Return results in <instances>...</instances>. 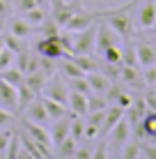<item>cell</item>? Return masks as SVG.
I'll use <instances>...</instances> for the list:
<instances>
[{
    "label": "cell",
    "mask_w": 156,
    "mask_h": 159,
    "mask_svg": "<svg viewBox=\"0 0 156 159\" xmlns=\"http://www.w3.org/2000/svg\"><path fill=\"white\" fill-rule=\"evenodd\" d=\"M9 35L19 37V39H28V37L32 35V23H28L23 16H21V19L9 21Z\"/></svg>",
    "instance_id": "22"
},
{
    "label": "cell",
    "mask_w": 156,
    "mask_h": 159,
    "mask_svg": "<svg viewBox=\"0 0 156 159\" xmlns=\"http://www.w3.org/2000/svg\"><path fill=\"white\" fill-rule=\"evenodd\" d=\"M145 102H147V108H149V111H156V92H149V95L145 97Z\"/></svg>",
    "instance_id": "48"
},
{
    "label": "cell",
    "mask_w": 156,
    "mask_h": 159,
    "mask_svg": "<svg viewBox=\"0 0 156 159\" xmlns=\"http://www.w3.org/2000/svg\"><path fill=\"white\" fill-rule=\"evenodd\" d=\"M71 60L83 69V74H90V72H96L99 69V62L92 53H83V56H71Z\"/></svg>",
    "instance_id": "24"
},
{
    "label": "cell",
    "mask_w": 156,
    "mask_h": 159,
    "mask_svg": "<svg viewBox=\"0 0 156 159\" xmlns=\"http://www.w3.org/2000/svg\"><path fill=\"white\" fill-rule=\"evenodd\" d=\"M32 7H39V5H37L35 0H16V9H19V12H28Z\"/></svg>",
    "instance_id": "45"
},
{
    "label": "cell",
    "mask_w": 156,
    "mask_h": 159,
    "mask_svg": "<svg viewBox=\"0 0 156 159\" xmlns=\"http://www.w3.org/2000/svg\"><path fill=\"white\" fill-rule=\"evenodd\" d=\"M96 19H99L96 14H92V12H85V9H78V12H76V14H71V19H69L67 23L62 25V30L78 32V30H83V28H87V25H92Z\"/></svg>",
    "instance_id": "7"
},
{
    "label": "cell",
    "mask_w": 156,
    "mask_h": 159,
    "mask_svg": "<svg viewBox=\"0 0 156 159\" xmlns=\"http://www.w3.org/2000/svg\"><path fill=\"white\" fill-rule=\"evenodd\" d=\"M140 157L156 159V145H152V143H147V145H140Z\"/></svg>",
    "instance_id": "43"
},
{
    "label": "cell",
    "mask_w": 156,
    "mask_h": 159,
    "mask_svg": "<svg viewBox=\"0 0 156 159\" xmlns=\"http://www.w3.org/2000/svg\"><path fill=\"white\" fill-rule=\"evenodd\" d=\"M64 58H67V60H62V65H60L64 79H78V76H85V74H83V69H80L78 65L71 60V56H64Z\"/></svg>",
    "instance_id": "27"
},
{
    "label": "cell",
    "mask_w": 156,
    "mask_h": 159,
    "mask_svg": "<svg viewBox=\"0 0 156 159\" xmlns=\"http://www.w3.org/2000/svg\"><path fill=\"white\" fill-rule=\"evenodd\" d=\"M0 104L9 111H16V88L0 79Z\"/></svg>",
    "instance_id": "19"
},
{
    "label": "cell",
    "mask_w": 156,
    "mask_h": 159,
    "mask_svg": "<svg viewBox=\"0 0 156 159\" xmlns=\"http://www.w3.org/2000/svg\"><path fill=\"white\" fill-rule=\"evenodd\" d=\"M92 152H94V148H92V145L78 143V148H76V155H74V159H92Z\"/></svg>",
    "instance_id": "40"
},
{
    "label": "cell",
    "mask_w": 156,
    "mask_h": 159,
    "mask_svg": "<svg viewBox=\"0 0 156 159\" xmlns=\"http://www.w3.org/2000/svg\"><path fill=\"white\" fill-rule=\"evenodd\" d=\"M124 118V108L117 106V104H112V108H106V118H103V125H101L99 129V136H108V131L115 127L120 120Z\"/></svg>",
    "instance_id": "16"
},
{
    "label": "cell",
    "mask_w": 156,
    "mask_h": 159,
    "mask_svg": "<svg viewBox=\"0 0 156 159\" xmlns=\"http://www.w3.org/2000/svg\"><path fill=\"white\" fill-rule=\"evenodd\" d=\"M41 102H44V106H46V113H48V118H62V116H67V106L60 102H53V99H48V97H41Z\"/></svg>",
    "instance_id": "26"
},
{
    "label": "cell",
    "mask_w": 156,
    "mask_h": 159,
    "mask_svg": "<svg viewBox=\"0 0 156 159\" xmlns=\"http://www.w3.org/2000/svg\"><path fill=\"white\" fill-rule=\"evenodd\" d=\"M149 30H152V32H154V37H156V21H154V25H152Z\"/></svg>",
    "instance_id": "52"
},
{
    "label": "cell",
    "mask_w": 156,
    "mask_h": 159,
    "mask_svg": "<svg viewBox=\"0 0 156 159\" xmlns=\"http://www.w3.org/2000/svg\"><path fill=\"white\" fill-rule=\"evenodd\" d=\"M133 5H136V0L126 2L124 7H120V9H106V12H96V16H103L106 23H108L110 28L117 32V37H124V39H129V37L133 35V30H136V23H133V19H131Z\"/></svg>",
    "instance_id": "1"
},
{
    "label": "cell",
    "mask_w": 156,
    "mask_h": 159,
    "mask_svg": "<svg viewBox=\"0 0 156 159\" xmlns=\"http://www.w3.org/2000/svg\"><path fill=\"white\" fill-rule=\"evenodd\" d=\"M112 44H117V32L110 28L108 23H96V39H94V51L96 56H99L101 51H106L108 46H112Z\"/></svg>",
    "instance_id": "6"
},
{
    "label": "cell",
    "mask_w": 156,
    "mask_h": 159,
    "mask_svg": "<svg viewBox=\"0 0 156 159\" xmlns=\"http://www.w3.org/2000/svg\"><path fill=\"white\" fill-rule=\"evenodd\" d=\"M103 157H108V143H101L99 148H94V152H92V159H103Z\"/></svg>",
    "instance_id": "47"
},
{
    "label": "cell",
    "mask_w": 156,
    "mask_h": 159,
    "mask_svg": "<svg viewBox=\"0 0 156 159\" xmlns=\"http://www.w3.org/2000/svg\"><path fill=\"white\" fill-rule=\"evenodd\" d=\"M35 97H37V95L30 90L28 85H25V81H23V83L16 88V111H23V108L28 106V104L35 99Z\"/></svg>",
    "instance_id": "23"
},
{
    "label": "cell",
    "mask_w": 156,
    "mask_h": 159,
    "mask_svg": "<svg viewBox=\"0 0 156 159\" xmlns=\"http://www.w3.org/2000/svg\"><path fill=\"white\" fill-rule=\"evenodd\" d=\"M46 79H48V76L41 72V69H35V72H30V74L23 76L25 85H28L35 95H41V90H44V85H46Z\"/></svg>",
    "instance_id": "21"
},
{
    "label": "cell",
    "mask_w": 156,
    "mask_h": 159,
    "mask_svg": "<svg viewBox=\"0 0 156 159\" xmlns=\"http://www.w3.org/2000/svg\"><path fill=\"white\" fill-rule=\"evenodd\" d=\"M156 21V0H145L138 9V16H136V25L140 30H149Z\"/></svg>",
    "instance_id": "8"
},
{
    "label": "cell",
    "mask_w": 156,
    "mask_h": 159,
    "mask_svg": "<svg viewBox=\"0 0 156 159\" xmlns=\"http://www.w3.org/2000/svg\"><path fill=\"white\" fill-rule=\"evenodd\" d=\"M41 95L48 97V99H53V102H60V104H64V106H67L69 85L53 74V76H48V79H46V85H44V90H41Z\"/></svg>",
    "instance_id": "4"
},
{
    "label": "cell",
    "mask_w": 156,
    "mask_h": 159,
    "mask_svg": "<svg viewBox=\"0 0 156 159\" xmlns=\"http://www.w3.org/2000/svg\"><path fill=\"white\" fill-rule=\"evenodd\" d=\"M120 157L122 159H138V157H140V141H133V143H131V139H129L126 143L122 145Z\"/></svg>",
    "instance_id": "32"
},
{
    "label": "cell",
    "mask_w": 156,
    "mask_h": 159,
    "mask_svg": "<svg viewBox=\"0 0 156 159\" xmlns=\"http://www.w3.org/2000/svg\"><path fill=\"white\" fill-rule=\"evenodd\" d=\"M136 58L138 67H152V65H156V48L147 42H140L136 46Z\"/></svg>",
    "instance_id": "17"
},
{
    "label": "cell",
    "mask_w": 156,
    "mask_h": 159,
    "mask_svg": "<svg viewBox=\"0 0 156 159\" xmlns=\"http://www.w3.org/2000/svg\"><path fill=\"white\" fill-rule=\"evenodd\" d=\"M5 46H7L9 51H14V53H21L25 48V44H23V39H19V37H14V35H5Z\"/></svg>",
    "instance_id": "37"
},
{
    "label": "cell",
    "mask_w": 156,
    "mask_h": 159,
    "mask_svg": "<svg viewBox=\"0 0 156 159\" xmlns=\"http://www.w3.org/2000/svg\"><path fill=\"white\" fill-rule=\"evenodd\" d=\"M108 106H110V102L106 99V95H96V92L87 95V113L90 111H106Z\"/></svg>",
    "instance_id": "28"
},
{
    "label": "cell",
    "mask_w": 156,
    "mask_h": 159,
    "mask_svg": "<svg viewBox=\"0 0 156 159\" xmlns=\"http://www.w3.org/2000/svg\"><path fill=\"white\" fill-rule=\"evenodd\" d=\"M67 111L71 113V116H80V118H83L85 113H87V95H83V92H76V90H69Z\"/></svg>",
    "instance_id": "12"
},
{
    "label": "cell",
    "mask_w": 156,
    "mask_h": 159,
    "mask_svg": "<svg viewBox=\"0 0 156 159\" xmlns=\"http://www.w3.org/2000/svg\"><path fill=\"white\" fill-rule=\"evenodd\" d=\"M145 83H156V65H152V67H145V74H142Z\"/></svg>",
    "instance_id": "44"
},
{
    "label": "cell",
    "mask_w": 156,
    "mask_h": 159,
    "mask_svg": "<svg viewBox=\"0 0 156 159\" xmlns=\"http://www.w3.org/2000/svg\"><path fill=\"white\" fill-rule=\"evenodd\" d=\"M69 125H71V116H62V118H55V125H53L51 129V143L55 148L57 143H62L64 139L69 136Z\"/></svg>",
    "instance_id": "13"
},
{
    "label": "cell",
    "mask_w": 156,
    "mask_h": 159,
    "mask_svg": "<svg viewBox=\"0 0 156 159\" xmlns=\"http://www.w3.org/2000/svg\"><path fill=\"white\" fill-rule=\"evenodd\" d=\"M23 113H25V120H30V122H39V125H44L48 122V113H46V106H44V102H41V97L37 95L35 99H32L28 106L23 108Z\"/></svg>",
    "instance_id": "9"
},
{
    "label": "cell",
    "mask_w": 156,
    "mask_h": 159,
    "mask_svg": "<svg viewBox=\"0 0 156 159\" xmlns=\"http://www.w3.org/2000/svg\"><path fill=\"white\" fill-rule=\"evenodd\" d=\"M57 32H60V25L53 19H44L39 23V37H53V35H57Z\"/></svg>",
    "instance_id": "33"
},
{
    "label": "cell",
    "mask_w": 156,
    "mask_h": 159,
    "mask_svg": "<svg viewBox=\"0 0 156 159\" xmlns=\"http://www.w3.org/2000/svg\"><path fill=\"white\" fill-rule=\"evenodd\" d=\"M2 48H5V35L0 32V51H2Z\"/></svg>",
    "instance_id": "50"
},
{
    "label": "cell",
    "mask_w": 156,
    "mask_h": 159,
    "mask_svg": "<svg viewBox=\"0 0 156 159\" xmlns=\"http://www.w3.org/2000/svg\"><path fill=\"white\" fill-rule=\"evenodd\" d=\"M129 139H131V125H129L126 118H122L120 122L108 131V148H112L115 152H120L122 145H124Z\"/></svg>",
    "instance_id": "5"
},
{
    "label": "cell",
    "mask_w": 156,
    "mask_h": 159,
    "mask_svg": "<svg viewBox=\"0 0 156 159\" xmlns=\"http://www.w3.org/2000/svg\"><path fill=\"white\" fill-rule=\"evenodd\" d=\"M140 129H142V139L156 141V111H145V116L140 118Z\"/></svg>",
    "instance_id": "18"
},
{
    "label": "cell",
    "mask_w": 156,
    "mask_h": 159,
    "mask_svg": "<svg viewBox=\"0 0 156 159\" xmlns=\"http://www.w3.org/2000/svg\"><path fill=\"white\" fill-rule=\"evenodd\" d=\"M12 122V111L5 106H0V127H7V125Z\"/></svg>",
    "instance_id": "46"
},
{
    "label": "cell",
    "mask_w": 156,
    "mask_h": 159,
    "mask_svg": "<svg viewBox=\"0 0 156 159\" xmlns=\"http://www.w3.org/2000/svg\"><path fill=\"white\" fill-rule=\"evenodd\" d=\"M23 127H25V134L30 136V139H35V141H39V143H44V145H51V131L44 129V125H39V122H30V120H23Z\"/></svg>",
    "instance_id": "15"
},
{
    "label": "cell",
    "mask_w": 156,
    "mask_h": 159,
    "mask_svg": "<svg viewBox=\"0 0 156 159\" xmlns=\"http://www.w3.org/2000/svg\"><path fill=\"white\" fill-rule=\"evenodd\" d=\"M21 16H23L28 23H32V25H39L41 21L46 19V14L41 12V7H32V9H28V12H21Z\"/></svg>",
    "instance_id": "35"
},
{
    "label": "cell",
    "mask_w": 156,
    "mask_h": 159,
    "mask_svg": "<svg viewBox=\"0 0 156 159\" xmlns=\"http://www.w3.org/2000/svg\"><path fill=\"white\" fill-rule=\"evenodd\" d=\"M0 79L7 81L9 85L19 88L21 83H23V72H21L19 67H9V69H2V72H0Z\"/></svg>",
    "instance_id": "30"
},
{
    "label": "cell",
    "mask_w": 156,
    "mask_h": 159,
    "mask_svg": "<svg viewBox=\"0 0 156 159\" xmlns=\"http://www.w3.org/2000/svg\"><path fill=\"white\" fill-rule=\"evenodd\" d=\"M101 62H112V65H122V48L117 46V44H112V46H108L106 51L99 53Z\"/></svg>",
    "instance_id": "29"
},
{
    "label": "cell",
    "mask_w": 156,
    "mask_h": 159,
    "mask_svg": "<svg viewBox=\"0 0 156 159\" xmlns=\"http://www.w3.org/2000/svg\"><path fill=\"white\" fill-rule=\"evenodd\" d=\"M14 67H19L21 72H23V76L30 74V72H35V69H39V53L23 48L21 53H16V65H14Z\"/></svg>",
    "instance_id": "11"
},
{
    "label": "cell",
    "mask_w": 156,
    "mask_h": 159,
    "mask_svg": "<svg viewBox=\"0 0 156 159\" xmlns=\"http://www.w3.org/2000/svg\"><path fill=\"white\" fill-rule=\"evenodd\" d=\"M69 81V90H76V92H83V95H90V83H87V79L85 76H78V79H67Z\"/></svg>",
    "instance_id": "34"
},
{
    "label": "cell",
    "mask_w": 156,
    "mask_h": 159,
    "mask_svg": "<svg viewBox=\"0 0 156 159\" xmlns=\"http://www.w3.org/2000/svg\"><path fill=\"white\" fill-rule=\"evenodd\" d=\"M0 32H2V19H0Z\"/></svg>",
    "instance_id": "53"
},
{
    "label": "cell",
    "mask_w": 156,
    "mask_h": 159,
    "mask_svg": "<svg viewBox=\"0 0 156 159\" xmlns=\"http://www.w3.org/2000/svg\"><path fill=\"white\" fill-rule=\"evenodd\" d=\"M35 51L39 53L41 58H51V60H57V58H64V48L60 44V32L53 37H39Z\"/></svg>",
    "instance_id": "3"
},
{
    "label": "cell",
    "mask_w": 156,
    "mask_h": 159,
    "mask_svg": "<svg viewBox=\"0 0 156 159\" xmlns=\"http://www.w3.org/2000/svg\"><path fill=\"white\" fill-rule=\"evenodd\" d=\"M7 12H9V2L7 0H0V16H7Z\"/></svg>",
    "instance_id": "49"
},
{
    "label": "cell",
    "mask_w": 156,
    "mask_h": 159,
    "mask_svg": "<svg viewBox=\"0 0 156 159\" xmlns=\"http://www.w3.org/2000/svg\"><path fill=\"white\" fill-rule=\"evenodd\" d=\"M35 2H37V5H39V7H41V5H46L48 0H35Z\"/></svg>",
    "instance_id": "51"
},
{
    "label": "cell",
    "mask_w": 156,
    "mask_h": 159,
    "mask_svg": "<svg viewBox=\"0 0 156 159\" xmlns=\"http://www.w3.org/2000/svg\"><path fill=\"white\" fill-rule=\"evenodd\" d=\"M12 134H14V131H9V129H2V131H0V157H5V150H7V145H9Z\"/></svg>",
    "instance_id": "41"
},
{
    "label": "cell",
    "mask_w": 156,
    "mask_h": 159,
    "mask_svg": "<svg viewBox=\"0 0 156 159\" xmlns=\"http://www.w3.org/2000/svg\"><path fill=\"white\" fill-rule=\"evenodd\" d=\"M76 148H78V141H74L71 136H67V139L62 141V143H57L55 148H53V155L55 157H74L76 155Z\"/></svg>",
    "instance_id": "25"
},
{
    "label": "cell",
    "mask_w": 156,
    "mask_h": 159,
    "mask_svg": "<svg viewBox=\"0 0 156 159\" xmlns=\"http://www.w3.org/2000/svg\"><path fill=\"white\" fill-rule=\"evenodd\" d=\"M131 102H133V95H129L126 90H122V95L115 99V104H117V106H122V108H129V106H131Z\"/></svg>",
    "instance_id": "42"
},
{
    "label": "cell",
    "mask_w": 156,
    "mask_h": 159,
    "mask_svg": "<svg viewBox=\"0 0 156 159\" xmlns=\"http://www.w3.org/2000/svg\"><path fill=\"white\" fill-rule=\"evenodd\" d=\"M122 65H131V67H138V58H136V48L126 46L122 48Z\"/></svg>",
    "instance_id": "38"
},
{
    "label": "cell",
    "mask_w": 156,
    "mask_h": 159,
    "mask_svg": "<svg viewBox=\"0 0 156 159\" xmlns=\"http://www.w3.org/2000/svg\"><path fill=\"white\" fill-rule=\"evenodd\" d=\"M74 46H71V56H83V53H92L94 51V39H96V21L87 28L74 32Z\"/></svg>",
    "instance_id": "2"
},
{
    "label": "cell",
    "mask_w": 156,
    "mask_h": 159,
    "mask_svg": "<svg viewBox=\"0 0 156 159\" xmlns=\"http://www.w3.org/2000/svg\"><path fill=\"white\" fill-rule=\"evenodd\" d=\"M142 79V74L138 72V67H131V65H122V69H120V81L122 83H126V85H133V88H140L145 81Z\"/></svg>",
    "instance_id": "20"
},
{
    "label": "cell",
    "mask_w": 156,
    "mask_h": 159,
    "mask_svg": "<svg viewBox=\"0 0 156 159\" xmlns=\"http://www.w3.org/2000/svg\"><path fill=\"white\" fill-rule=\"evenodd\" d=\"M5 157H9V159L28 157V155H25V150L21 148V139H19V134H12V139H9V145H7V150H5Z\"/></svg>",
    "instance_id": "31"
},
{
    "label": "cell",
    "mask_w": 156,
    "mask_h": 159,
    "mask_svg": "<svg viewBox=\"0 0 156 159\" xmlns=\"http://www.w3.org/2000/svg\"><path fill=\"white\" fill-rule=\"evenodd\" d=\"M78 9H80V0H74V2H55V7H53V21L62 28L71 19V14H76Z\"/></svg>",
    "instance_id": "10"
},
{
    "label": "cell",
    "mask_w": 156,
    "mask_h": 159,
    "mask_svg": "<svg viewBox=\"0 0 156 159\" xmlns=\"http://www.w3.org/2000/svg\"><path fill=\"white\" fill-rule=\"evenodd\" d=\"M14 65H16V53H14V51H9V48L5 46L2 51H0V72H2V69L14 67Z\"/></svg>",
    "instance_id": "36"
},
{
    "label": "cell",
    "mask_w": 156,
    "mask_h": 159,
    "mask_svg": "<svg viewBox=\"0 0 156 159\" xmlns=\"http://www.w3.org/2000/svg\"><path fill=\"white\" fill-rule=\"evenodd\" d=\"M85 79H87V83H90V90L92 92H96V95H106L108 92V88H110V83L112 81L106 76L103 72H90V74H85Z\"/></svg>",
    "instance_id": "14"
},
{
    "label": "cell",
    "mask_w": 156,
    "mask_h": 159,
    "mask_svg": "<svg viewBox=\"0 0 156 159\" xmlns=\"http://www.w3.org/2000/svg\"><path fill=\"white\" fill-rule=\"evenodd\" d=\"M39 69H41L46 76H53V74H55V60L41 58V56H39Z\"/></svg>",
    "instance_id": "39"
}]
</instances>
